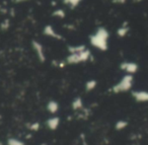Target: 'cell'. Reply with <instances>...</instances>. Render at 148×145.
<instances>
[{"mask_svg": "<svg viewBox=\"0 0 148 145\" xmlns=\"http://www.w3.org/2000/svg\"><path fill=\"white\" fill-rule=\"evenodd\" d=\"M110 33L106 27H99L89 37V43L93 48L99 51H107L109 48Z\"/></svg>", "mask_w": 148, "mask_h": 145, "instance_id": "obj_1", "label": "cell"}, {"mask_svg": "<svg viewBox=\"0 0 148 145\" xmlns=\"http://www.w3.org/2000/svg\"><path fill=\"white\" fill-rule=\"evenodd\" d=\"M91 58V52L90 50L86 49L82 50L80 52H76V53H69L68 56L66 57L65 63L69 64V65H77L80 63H85Z\"/></svg>", "mask_w": 148, "mask_h": 145, "instance_id": "obj_2", "label": "cell"}, {"mask_svg": "<svg viewBox=\"0 0 148 145\" xmlns=\"http://www.w3.org/2000/svg\"><path fill=\"white\" fill-rule=\"evenodd\" d=\"M132 84H133V77L131 75H126L116 85H114L113 91L116 92V93L127 91L132 87Z\"/></svg>", "mask_w": 148, "mask_h": 145, "instance_id": "obj_3", "label": "cell"}, {"mask_svg": "<svg viewBox=\"0 0 148 145\" xmlns=\"http://www.w3.org/2000/svg\"><path fill=\"white\" fill-rule=\"evenodd\" d=\"M32 48H33V50H34V52H35L36 56H37L38 60H39L41 63H44V62L46 61V59H47L44 46L42 45L39 41L34 40V41L32 42Z\"/></svg>", "mask_w": 148, "mask_h": 145, "instance_id": "obj_4", "label": "cell"}, {"mask_svg": "<svg viewBox=\"0 0 148 145\" xmlns=\"http://www.w3.org/2000/svg\"><path fill=\"white\" fill-rule=\"evenodd\" d=\"M43 34L48 38H51V39H54V40H57V41H60V40L63 39L61 35L54 29L53 25H47L43 30Z\"/></svg>", "mask_w": 148, "mask_h": 145, "instance_id": "obj_5", "label": "cell"}, {"mask_svg": "<svg viewBox=\"0 0 148 145\" xmlns=\"http://www.w3.org/2000/svg\"><path fill=\"white\" fill-rule=\"evenodd\" d=\"M60 123H61V120H60L59 117L57 116H53L51 118H49L47 121H46V126L49 130L51 131H55L59 128Z\"/></svg>", "mask_w": 148, "mask_h": 145, "instance_id": "obj_6", "label": "cell"}, {"mask_svg": "<svg viewBox=\"0 0 148 145\" xmlns=\"http://www.w3.org/2000/svg\"><path fill=\"white\" fill-rule=\"evenodd\" d=\"M71 108L74 111H82L84 108V104H83V100L80 96H76L71 102Z\"/></svg>", "mask_w": 148, "mask_h": 145, "instance_id": "obj_7", "label": "cell"}, {"mask_svg": "<svg viewBox=\"0 0 148 145\" xmlns=\"http://www.w3.org/2000/svg\"><path fill=\"white\" fill-rule=\"evenodd\" d=\"M60 109V106H59V102H56V100H49L47 104V111L52 115H55L58 113Z\"/></svg>", "mask_w": 148, "mask_h": 145, "instance_id": "obj_8", "label": "cell"}, {"mask_svg": "<svg viewBox=\"0 0 148 145\" xmlns=\"http://www.w3.org/2000/svg\"><path fill=\"white\" fill-rule=\"evenodd\" d=\"M122 70L126 71L127 73H134V72L137 71V65L135 63H132V62H125V63L121 64Z\"/></svg>", "mask_w": 148, "mask_h": 145, "instance_id": "obj_9", "label": "cell"}, {"mask_svg": "<svg viewBox=\"0 0 148 145\" xmlns=\"http://www.w3.org/2000/svg\"><path fill=\"white\" fill-rule=\"evenodd\" d=\"M129 25H127V23H123V25H121V27H119V29L117 30V35L118 37L120 38H124L125 36H127V34L129 33Z\"/></svg>", "mask_w": 148, "mask_h": 145, "instance_id": "obj_10", "label": "cell"}, {"mask_svg": "<svg viewBox=\"0 0 148 145\" xmlns=\"http://www.w3.org/2000/svg\"><path fill=\"white\" fill-rule=\"evenodd\" d=\"M97 85V81L95 79H89L85 82V85H84V88H85V91L89 92V91H92Z\"/></svg>", "mask_w": 148, "mask_h": 145, "instance_id": "obj_11", "label": "cell"}, {"mask_svg": "<svg viewBox=\"0 0 148 145\" xmlns=\"http://www.w3.org/2000/svg\"><path fill=\"white\" fill-rule=\"evenodd\" d=\"M134 98L137 100H140V102H145V100H148V92H144V91H136L133 93Z\"/></svg>", "mask_w": 148, "mask_h": 145, "instance_id": "obj_12", "label": "cell"}, {"mask_svg": "<svg viewBox=\"0 0 148 145\" xmlns=\"http://www.w3.org/2000/svg\"><path fill=\"white\" fill-rule=\"evenodd\" d=\"M6 144L7 145H25V143L19 138H16V137H10V138L7 139Z\"/></svg>", "mask_w": 148, "mask_h": 145, "instance_id": "obj_13", "label": "cell"}, {"mask_svg": "<svg viewBox=\"0 0 148 145\" xmlns=\"http://www.w3.org/2000/svg\"><path fill=\"white\" fill-rule=\"evenodd\" d=\"M84 49H86V46L84 45L70 46V47H68V53H76V52H80Z\"/></svg>", "mask_w": 148, "mask_h": 145, "instance_id": "obj_14", "label": "cell"}, {"mask_svg": "<svg viewBox=\"0 0 148 145\" xmlns=\"http://www.w3.org/2000/svg\"><path fill=\"white\" fill-rule=\"evenodd\" d=\"M52 15H53L54 17H57V19H64L66 15V12L64 9L62 8H57L55 9V10L53 11V13H52Z\"/></svg>", "mask_w": 148, "mask_h": 145, "instance_id": "obj_15", "label": "cell"}, {"mask_svg": "<svg viewBox=\"0 0 148 145\" xmlns=\"http://www.w3.org/2000/svg\"><path fill=\"white\" fill-rule=\"evenodd\" d=\"M27 129L32 132H38L41 128V125H40L39 122H32L29 124H27Z\"/></svg>", "mask_w": 148, "mask_h": 145, "instance_id": "obj_16", "label": "cell"}, {"mask_svg": "<svg viewBox=\"0 0 148 145\" xmlns=\"http://www.w3.org/2000/svg\"><path fill=\"white\" fill-rule=\"evenodd\" d=\"M65 4H67L70 8H75L76 6H78L79 3L82 1V0H62Z\"/></svg>", "mask_w": 148, "mask_h": 145, "instance_id": "obj_17", "label": "cell"}, {"mask_svg": "<svg viewBox=\"0 0 148 145\" xmlns=\"http://www.w3.org/2000/svg\"><path fill=\"white\" fill-rule=\"evenodd\" d=\"M9 27H10V21L8 19H4L1 23V25H0V29L2 30V31H7L9 29Z\"/></svg>", "mask_w": 148, "mask_h": 145, "instance_id": "obj_18", "label": "cell"}, {"mask_svg": "<svg viewBox=\"0 0 148 145\" xmlns=\"http://www.w3.org/2000/svg\"><path fill=\"white\" fill-rule=\"evenodd\" d=\"M126 126V123L125 122H118L117 125H116V128L117 129H122Z\"/></svg>", "mask_w": 148, "mask_h": 145, "instance_id": "obj_19", "label": "cell"}, {"mask_svg": "<svg viewBox=\"0 0 148 145\" xmlns=\"http://www.w3.org/2000/svg\"><path fill=\"white\" fill-rule=\"evenodd\" d=\"M114 2H116V3H125L126 2V0H114Z\"/></svg>", "mask_w": 148, "mask_h": 145, "instance_id": "obj_20", "label": "cell"}, {"mask_svg": "<svg viewBox=\"0 0 148 145\" xmlns=\"http://www.w3.org/2000/svg\"><path fill=\"white\" fill-rule=\"evenodd\" d=\"M16 2H23V1H27V0H15Z\"/></svg>", "mask_w": 148, "mask_h": 145, "instance_id": "obj_21", "label": "cell"}]
</instances>
